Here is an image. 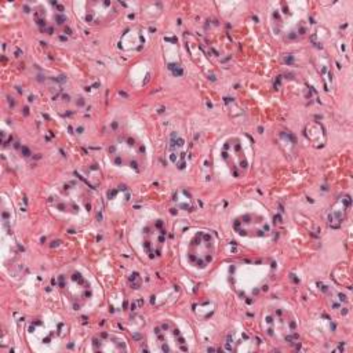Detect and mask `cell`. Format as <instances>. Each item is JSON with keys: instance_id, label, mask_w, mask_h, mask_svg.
<instances>
[{"instance_id": "1", "label": "cell", "mask_w": 353, "mask_h": 353, "mask_svg": "<svg viewBox=\"0 0 353 353\" xmlns=\"http://www.w3.org/2000/svg\"><path fill=\"white\" fill-rule=\"evenodd\" d=\"M216 234L205 228H193L183 233L181 240V261L183 266L203 272L207 270L216 258Z\"/></svg>"}, {"instance_id": "2", "label": "cell", "mask_w": 353, "mask_h": 353, "mask_svg": "<svg viewBox=\"0 0 353 353\" xmlns=\"http://www.w3.org/2000/svg\"><path fill=\"white\" fill-rule=\"evenodd\" d=\"M58 287L68 306L74 312L87 310L95 299L92 279L80 268H69L59 274Z\"/></svg>"}, {"instance_id": "3", "label": "cell", "mask_w": 353, "mask_h": 353, "mask_svg": "<svg viewBox=\"0 0 353 353\" xmlns=\"http://www.w3.org/2000/svg\"><path fill=\"white\" fill-rule=\"evenodd\" d=\"M108 156L120 168L135 174L143 171L146 165V149L141 138L132 132H120L109 143Z\"/></svg>"}, {"instance_id": "4", "label": "cell", "mask_w": 353, "mask_h": 353, "mask_svg": "<svg viewBox=\"0 0 353 353\" xmlns=\"http://www.w3.org/2000/svg\"><path fill=\"white\" fill-rule=\"evenodd\" d=\"M263 334L277 343H294L298 338V319L291 309L272 303L263 307L261 314Z\"/></svg>"}, {"instance_id": "5", "label": "cell", "mask_w": 353, "mask_h": 353, "mask_svg": "<svg viewBox=\"0 0 353 353\" xmlns=\"http://www.w3.org/2000/svg\"><path fill=\"white\" fill-rule=\"evenodd\" d=\"M218 157L230 176L236 179L244 178L252 163L250 142L241 135H229L221 142Z\"/></svg>"}, {"instance_id": "6", "label": "cell", "mask_w": 353, "mask_h": 353, "mask_svg": "<svg viewBox=\"0 0 353 353\" xmlns=\"http://www.w3.org/2000/svg\"><path fill=\"white\" fill-rule=\"evenodd\" d=\"M135 241L145 256L149 259L160 258L167 241L165 221L157 214L143 216L135 226Z\"/></svg>"}, {"instance_id": "7", "label": "cell", "mask_w": 353, "mask_h": 353, "mask_svg": "<svg viewBox=\"0 0 353 353\" xmlns=\"http://www.w3.org/2000/svg\"><path fill=\"white\" fill-rule=\"evenodd\" d=\"M298 3H277L269 12V25L276 36L298 37L306 32V10Z\"/></svg>"}, {"instance_id": "8", "label": "cell", "mask_w": 353, "mask_h": 353, "mask_svg": "<svg viewBox=\"0 0 353 353\" xmlns=\"http://www.w3.org/2000/svg\"><path fill=\"white\" fill-rule=\"evenodd\" d=\"M232 229L240 239L256 240L272 234V225L268 212L261 208H245L236 214Z\"/></svg>"}, {"instance_id": "9", "label": "cell", "mask_w": 353, "mask_h": 353, "mask_svg": "<svg viewBox=\"0 0 353 353\" xmlns=\"http://www.w3.org/2000/svg\"><path fill=\"white\" fill-rule=\"evenodd\" d=\"M149 343L152 345V350L157 352H176L189 350L188 342L176 327V324L171 320H161L153 325L150 331Z\"/></svg>"}, {"instance_id": "10", "label": "cell", "mask_w": 353, "mask_h": 353, "mask_svg": "<svg viewBox=\"0 0 353 353\" xmlns=\"http://www.w3.org/2000/svg\"><path fill=\"white\" fill-rule=\"evenodd\" d=\"M30 343L41 345L40 349H58L62 338L66 335V325L57 319L34 320L28 328Z\"/></svg>"}, {"instance_id": "11", "label": "cell", "mask_w": 353, "mask_h": 353, "mask_svg": "<svg viewBox=\"0 0 353 353\" xmlns=\"http://www.w3.org/2000/svg\"><path fill=\"white\" fill-rule=\"evenodd\" d=\"M83 7L81 11H76L80 18L90 25H99L112 21L117 12V4L112 1H88L79 4Z\"/></svg>"}, {"instance_id": "12", "label": "cell", "mask_w": 353, "mask_h": 353, "mask_svg": "<svg viewBox=\"0 0 353 353\" xmlns=\"http://www.w3.org/2000/svg\"><path fill=\"white\" fill-rule=\"evenodd\" d=\"M90 350L91 352H128L130 346L127 339L123 335L117 332L102 331L99 334H95L91 338Z\"/></svg>"}, {"instance_id": "13", "label": "cell", "mask_w": 353, "mask_h": 353, "mask_svg": "<svg viewBox=\"0 0 353 353\" xmlns=\"http://www.w3.org/2000/svg\"><path fill=\"white\" fill-rule=\"evenodd\" d=\"M349 210H350V197L347 194L341 196L330 207V211H328V215H327L328 225L331 228H339L345 222V219L349 214Z\"/></svg>"}, {"instance_id": "14", "label": "cell", "mask_w": 353, "mask_h": 353, "mask_svg": "<svg viewBox=\"0 0 353 353\" xmlns=\"http://www.w3.org/2000/svg\"><path fill=\"white\" fill-rule=\"evenodd\" d=\"M167 153H168V157L172 161V164H175V167H183L186 163V142H185V139L181 135L174 134L170 138Z\"/></svg>"}]
</instances>
